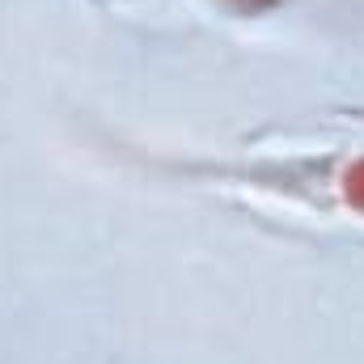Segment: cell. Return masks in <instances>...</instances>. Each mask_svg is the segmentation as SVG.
<instances>
[{
    "mask_svg": "<svg viewBox=\"0 0 364 364\" xmlns=\"http://www.w3.org/2000/svg\"><path fill=\"white\" fill-rule=\"evenodd\" d=\"M229 13H237V17H263V13H272L279 9L284 0H220Z\"/></svg>",
    "mask_w": 364,
    "mask_h": 364,
    "instance_id": "cell-2",
    "label": "cell"
},
{
    "mask_svg": "<svg viewBox=\"0 0 364 364\" xmlns=\"http://www.w3.org/2000/svg\"><path fill=\"white\" fill-rule=\"evenodd\" d=\"M216 178H237L288 199H305L314 208H343L364 216V153L339 157H288V161H250V166H191Z\"/></svg>",
    "mask_w": 364,
    "mask_h": 364,
    "instance_id": "cell-1",
    "label": "cell"
}]
</instances>
